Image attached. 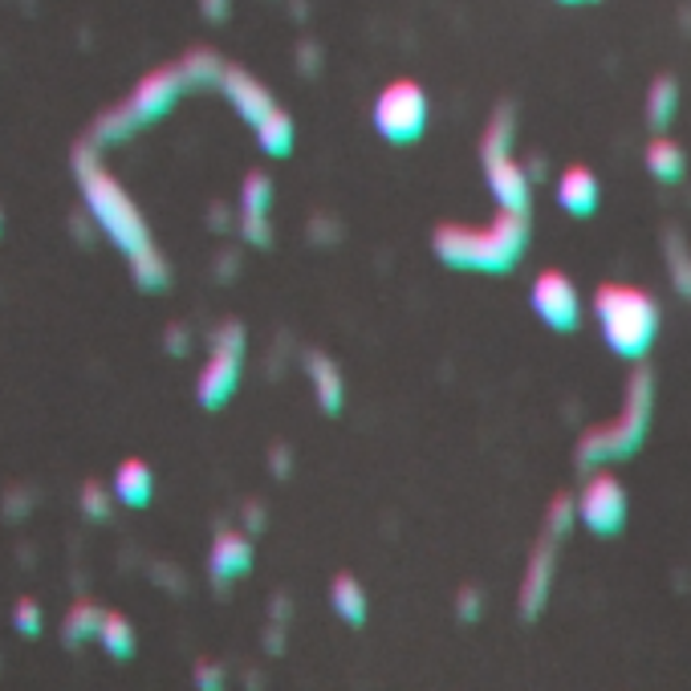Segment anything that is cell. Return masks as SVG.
<instances>
[{"label":"cell","mask_w":691,"mask_h":691,"mask_svg":"<svg viewBox=\"0 0 691 691\" xmlns=\"http://www.w3.org/2000/svg\"><path fill=\"white\" fill-rule=\"evenodd\" d=\"M98 643H102V651H106L110 659H130L139 639H134V626H130L127 614H118V610H106V614H102Z\"/></svg>","instance_id":"23"},{"label":"cell","mask_w":691,"mask_h":691,"mask_svg":"<svg viewBox=\"0 0 691 691\" xmlns=\"http://www.w3.org/2000/svg\"><path fill=\"white\" fill-rule=\"evenodd\" d=\"M594 317H598V330H602L610 354L626 362H643L659 338V302H655V293L639 285H619V281L598 285Z\"/></svg>","instance_id":"3"},{"label":"cell","mask_w":691,"mask_h":691,"mask_svg":"<svg viewBox=\"0 0 691 691\" xmlns=\"http://www.w3.org/2000/svg\"><path fill=\"white\" fill-rule=\"evenodd\" d=\"M663 245H667V269H671V281L683 297H691V257H688V241L679 236L676 229L663 236Z\"/></svg>","instance_id":"24"},{"label":"cell","mask_w":691,"mask_h":691,"mask_svg":"<svg viewBox=\"0 0 691 691\" xmlns=\"http://www.w3.org/2000/svg\"><path fill=\"white\" fill-rule=\"evenodd\" d=\"M626 513H631V496L619 476L594 472L577 489V525H586L594 537H619L626 529Z\"/></svg>","instance_id":"9"},{"label":"cell","mask_w":691,"mask_h":691,"mask_svg":"<svg viewBox=\"0 0 691 691\" xmlns=\"http://www.w3.org/2000/svg\"><path fill=\"white\" fill-rule=\"evenodd\" d=\"M30 508H33V492L30 489H9V492H4V517H9V520L30 517Z\"/></svg>","instance_id":"28"},{"label":"cell","mask_w":691,"mask_h":691,"mask_svg":"<svg viewBox=\"0 0 691 691\" xmlns=\"http://www.w3.org/2000/svg\"><path fill=\"white\" fill-rule=\"evenodd\" d=\"M200 9H203V16H208V21H224V16H229V9H232V0H200Z\"/></svg>","instance_id":"32"},{"label":"cell","mask_w":691,"mask_h":691,"mask_svg":"<svg viewBox=\"0 0 691 691\" xmlns=\"http://www.w3.org/2000/svg\"><path fill=\"white\" fill-rule=\"evenodd\" d=\"M273 472L281 476V480L289 476V447H285V444H277V447H273Z\"/></svg>","instance_id":"33"},{"label":"cell","mask_w":691,"mask_h":691,"mask_svg":"<svg viewBox=\"0 0 691 691\" xmlns=\"http://www.w3.org/2000/svg\"><path fill=\"white\" fill-rule=\"evenodd\" d=\"M553 574H558V558H553V541H541V546L529 553L525 562V577H520V619H537L546 610L549 594H553Z\"/></svg>","instance_id":"14"},{"label":"cell","mask_w":691,"mask_h":691,"mask_svg":"<svg viewBox=\"0 0 691 691\" xmlns=\"http://www.w3.org/2000/svg\"><path fill=\"white\" fill-rule=\"evenodd\" d=\"M553 196H558V203H562V212H570V216H577V220H586V216H594V212H598L602 188H598V175H594L590 167L574 163V167H565V172L558 175Z\"/></svg>","instance_id":"15"},{"label":"cell","mask_w":691,"mask_h":691,"mask_svg":"<svg viewBox=\"0 0 691 691\" xmlns=\"http://www.w3.org/2000/svg\"><path fill=\"white\" fill-rule=\"evenodd\" d=\"M102 614H106V610H98L94 602H73L70 610H66V622H61L66 647H82V643H90V639H98Z\"/></svg>","instance_id":"22"},{"label":"cell","mask_w":691,"mask_h":691,"mask_svg":"<svg viewBox=\"0 0 691 691\" xmlns=\"http://www.w3.org/2000/svg\"><path fill=\"white\" fill-rule=\"evenodd\" d=\"M115 496L118 504H127V508H147L151 496H155V472H151V464L147 460H122L115 468Z\"/></svg>","instance_id":"17"},{"label":"cell","mask_w":691,"mask_h":691,"mask_svg":"<svg viewBox=\"0 0 691 691\" xmlns=\"http://www.w3.org/2000/svg\"><path fill=\"white\" fill-rule=\"evenodd\" d=\"M562 4H586V0H562Z\"/></svg>","instance_id":"36"},{"label":"cell","mask_w":691,"mask_h":691,"mask_svg":"<svg viewBox=\"0 0 691 691\" xmlns=\"http://www.w3.org/2000/svg\"><path fill=\"white\" fill-rule=\"evenodd\" d=\"M13 631L25 634V639H37V634L45 631V614L33 598H21V602L13 606Z\"/></svg>","instance_id":"27"},{"label":"cell","mask_w":691,"mask_h":691,"mask_svg":"<svg viewBox=\"0 0 691 691\" xmlns=\"http://www.w3.org/2000/svg\"><path fill=\"white\" fill-rule=\"evenodd\" d=\"M191 86L188 70H184V61L179 66H163V70L147 73L139 86L130 90V98L122 102V106H115V110H106V115L94 122V130H90V143H122V139H130L134 130L151 127L155 118H163L167 110H172L175 102L184 98Z\"/></svg>","instance_id":"5"},{"label":"cell","mask_w":691,"mask_h":691,"mask_svg":"<svg viewBox=\"0 0 691 691\" xmlns=\"http://www.w3.org/2000/svg\"><path fill=\"white\" fill-rule=\"evenodd\" d=\"M0 232H4V212H0Z\"/></svg>","instance_id":"37"},{"label":"cell","mask_w":691,"mask_h":691,"mask_svg":"<svg viewBox=\"0 0 691 691\" xmlns=\"http://www.w3.org/2000/svg\"><path fill=\"white\" fill-rule=\"evenodd\" d=\"M229 273H236V257H232V253L220 260V277H229Z\"/></svg>","instance_id":"35"},{"label":"cell","mask_w":691,"mask_h":691,"mask_svg":"<svg viewBox=\"0 0 691 691\" xmlns=\"http://www.w3.org/2000/svg\"><path fill=\"white\" fill-rule=\"evenodd\" d=\"M529 305H534V314L546 321L549 330L570 333L582 326V293H577V285L562 269H541L534 277Z\"/></svg>","instance_id":"10"},{"label":"cell","mask_w":691,"mask_h":691,"mask_svg":"<svg viewBox=\"0 0 691 691\" xmlns=\"http://www.w3.org/2000/svg\"><path fill=\"white\" fill-rule=\"evenodd\" d=\"M253 537L241 534V529H220L216 541H212V553H208V574L216 582L220 590L241 582V577L253 570Z\"/></svg>","instance_id":"13"},{"label":"cell","mask_w":691,"mask_h":691,"mask_svg":"<svg viewBox=\"0 0 691 691\" xmlns=\"http://www.w3.org/2000/svg\"><path fill=\"white\" fill-rule=\"evenodd\" d=\"M428 118H432V102H428V90L411 82V78H395L387 86L378 90L375 98V130L395 147H411L423 139L428 130Z\"/></svg>","instance_id":"8"},{"label":"cell","mask_w":691,"mask_h":691,"mask_svg":"<svg viewBox=\"0 0 691 691\" xmlns=\"http://www.w3.org/2000/svg\"><path fill=\"white\" fill-rule=\"evenodd\" d=\"M676 110H679V82L667 78V73H659L647 90V127L655 130V134H663V130L676 122Z\"/></svg>","instance_id":"21"},{"label":"cell","mask_w":691,"mask_h":691,"mask_svg":"<svg viewBox=\"0 0 691 691\" xmlns=\"http://www.w3.org/2000/svg\"><path fill=\"white\" fill-rule=\"evenodd\" d=\"M163 346H167V354L184 359V354L191 350V333L184 330V326H167V333H163Z\"/></svg>","instance_id":"29"},{"label":"cell","mask_w":691,"mask_h":691,"mask_svg":"<svg viewBox=\"0 0 691 691\" xmlns=\"http://www.w3.org/2000/svg\"><path fill=\"white\" fill-rule=\"evenodd\" d=\"M651 415H655V375H651L647 366H639L631 375V383H626V390H622L619 415L582 435L577 464L582 468H598V464H614L634 456L651 432Z\"/></svg>","instance_id":"4"},{"label":"cell","mask_w":691,"mask_h":691,"mask_svg":"<svg viewBox=\"0 0 691 691\" xmlns=\"http://www.w3.org/2000/svg\"><path fill=\"white\" fill-rule=\"evenodd\" d=\"M305 375H309V387H314V403L321 415H338L346 407V378L342 366L321 354V350H309L305 354Z\"/></svg>","instance_id":"16"},{"label":"cell","mask_w":691,"mask_h":691,"mask_svg":"<svg viewBox=\"0 0 691 691\" xmlns=\"http://www.w3.org/2000/svg\"><path fill=\"white\" fill-rule=\"evenodd\" d=\"M248 333L241 321H220L212 338H208V362H203L200 378H196V399L203 411H220L241 387V371H245Z\"/></svg>","instance_id":"7"},{"label":"cell","mask_w":691,"mask_h":691,"mask_svg":"<svg viewBox=\"0 0 691 691\" xmlns=\"http://www.w3.org/2000/svg\"><path fill=\"white\" fill-rule=\"evenodd\" d=\"M330 606L342 622L362 626V622H366V610H371V598H366V590H362V582L354 574H338L330 582Z\"/></svg>","instance_id":"19"},{"label":"cell","mask_w":691,"mask_h":691,"mask_svg":"<svg viewBox=\"0 0 691 691\" xmlns=\"http://www.w3.org/2000/svg\"><path fill=\"white\" fill-rule=\"evenodd\" d=\"M269 208H273V179L265 172H248L245 188H241V236H245L253 248L273 245Z\"/></svg>","instance_id":"11"},{"label":"cell","mask_w":691,"mask_h":691,"mask_svg":"<svg viewBox=\"0 0 691 691\" xmlns=\"http://www.w3.org/2000/svg\"><path fill=\"white\" fill-rule=\"evenodd\" d=\"M643 163H647V172L659 179V184H679L683 172H688V155H683V147L676 139H667V134H655L643 151Z\"/></svg>","instance_id":"18"},{"label":"cell","mask_w":691,"mask_h":691,"mask_svg":"<svg viewBox=\"0 0 691 691\" xmlns=\"http://www.w3.org/2000/svg\"><path fill=\"white\" fill-rule=\"evenodd\" d=\"M513 118H517L513 106H496L489 115V127H484V139H480V163H484V184H489L496 208L529 212V203H534V175L513 159V134H517Z\"/></svg>","instance_id":"6"},{"label":"cell","mask_w":691,"mask_h":691,"mask_svg":"<svg viewBox=\"0 0 691 691\" xmlns=\"http://www.w3.org/2000/svg\"><path fill=\"white\" fill-rule=\"evenodd\" d=\"M73 175H78V188H82V203H86L90 220L127 257L134 285L143 293H163L172 285V269H167L163 253L151 241V229H147L139 203L130 200L127 188L102 167L98 143H86L73 151Z\"/></svg>","instance_id":"1"},{"label":"cell","mask_w":691,"mask_h":691,"mask_svg":"<svg viewBox=\"0 0 691 691\" xmlns=\"http://www.w3.org/2000/svg\"><path fill=\"white\" fill-rule=\"evenodd\" d=\"M245 520H248V529H260V525H265V517H260V504H248Z\"/></svg>","instance_id":"34"},{"label":"cell","mask_w":691,"mask_h":691,"mask_svg":"<svg viewBox=\"0 0 691 691\" xmlns=\"http://www.w3.org/2000/svg\"><path fill=\"white\" fill-rule=\"evenodd\" d=\"M220 94L232 102V110L245 118L248 127H260V122H265V118L277 110L273 90L265 86L260 78H253L248 70H241V66H224V78H220Z\"/></svg>","instance_id":"12"},{"label":"cell","mask_w":691,"mask_h":691,"mask_svg":"<svg viewBox=\"0 0 691 691\" xmlns=\"http://www.w3.org/2000/svg\"><path fill=\"white\" fill-rule=\"evenodd\" d=\"M456 610H460L464 622H476L480 619V594L468 586V590H460V598H456Z\"/></svg>","instance_id":"30"},{"label":"cell","mask_w":691,"mask_h":691,"mask_svg":"<svg viewBox=\"0 0 691 691\" xmlns=\"http://www.w3.org/2000/svg\"><path fill=\"white\" fill-rule=\"evenodd\" d=\"M253 130H257V147L269 159H285L289 151H293V143H297V122H293V115L281 110V106Z\"/></svg>","instance_id":"20"},{"label":"cell","mask_w":691,"mask_h":691,"mask_svg":"<svg viewBox=\"0 0 691 691\" xmlns=\"http://www.w3.org/2000/svg\"><path fill=\"white\" fill-rule=\"evenodd\" d=\"M78 504H82V517L102 525V520H110V513H115V489H102L98 480H90L78 492Z\"/></svg>","instance_id":"25"},{"label":"cell","mask_w":691,"mask_h":691,"mask_svg":"<svg viewBox=\"0 0 691 691\" xmlns=\"http://www.w3.org/2000/svg\"><path fill=\"white\" fill-rule=\"evenodd\" d=\"M435 257L464 273H508L529 248V212L496 208L489 224H440L432 232Z\"/></svg>","instance_id":"2"},{"label":"cell","mask_w":691,"mask_h":691,"mask_svg":"<svg viewBox=\"0 0 691 691\" xmlns=\"http://www.w3.org/2000/svg\"><path fill=\"white\" fill-rule=\"evenodd\" d=\"M549 537H565L570 534V525H577V496L562 492V496H553L549 501Z\"/></svg>","instance_id":"26"},{"label":"cell","mask_w":691,"mask_h":691,"mask_svg":"<svg viewBox=\"0 0 691 691\" xmlns=\"http://www.w3.org/2000/svg\"><path fill=\"white\" fill-rule=\"evenodd\" d=\"M224 671H220L216 663H200V667H196V688H203V691H212V688H220V683H224Z\"/></svg>","instance_id":"31"}]
</instances>
